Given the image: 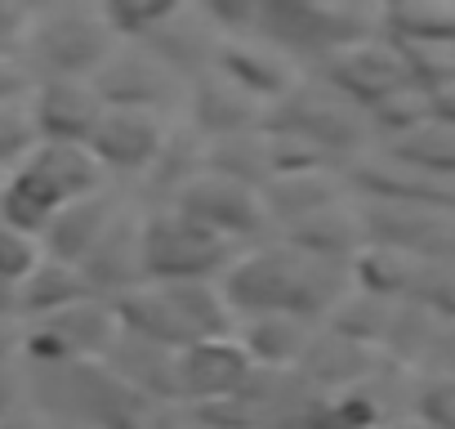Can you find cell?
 <instances>
[{
  "mask_svg": "<svg viewBox=\"0 0 455 429\" xmlns=\"http://www.w3.org/2000/svg\"><path fill=\"white\" fill-rule=\"evenodd\" d=\"M424 416L437 429H455V380H442L424 393Z\"/></svg>",
  "mask_w": 455,
  "mask_h": 429,
  "instance_id": "20",
  "label": "cell"
},
{
  "mask_svg": "<svg viewBox=\"0 0 455 429\" xmlns=\"http://www.w3.org/2000/svg\"><path fill=\"white\" fill-rule=\"evenodd\" d=\"M255 380H259V371L233 336L201 340V344L174 353V402L196 407V411L246 398Z\"/></svg>",
  "mask_w": 455,
  "mask_h": 429,
  "instance_id": "9",
  "label": "cell"
},
{
  "mask_svg": "<svg viewBox=\"0 0 455 429\" xmlns=\"http://www.w3.org/2000/svg\"><path fill=\"white\" fill-rule=\"evenodd\" d=\"M23 108L36 143H68V148H85L103 117V99L94 94L90 81H32Z\"/></svg>",
  "mask_w": 455,
  "mask_h": 429,
  "instance_id": "12",
  "label": "cell"
},
{
  "mask_svg": "<svg viewBox=\"0 0 455 429\" xmlns=\"http://www.w3.org/2000/svg\"><path fill=\"white\" fill-rule=\"evenodd\" d=\"M19 344H23V327L0 322V367H19Z\"/></svg>",
  "mask_w": 455,
  "mask_h": 429,
  "instance_id": "23",
  "label": "cell"
},
{
  "mask_svg": "<svg viewBox=\"0 0 455 429\" xmlns=\"http://www.w3.org/2000/svg\"><path fill=\"white\" fill-rule=\"evenodd\" d=\"M0 322H5V327H23V318H19V291L5 287V282H0Z\"/></svg>",
  "mask_w": 455,
  "mask_h": 429,
  "instance_id": "24",
  "label": "cell"
},
{
  "mask_svg": "<svg viewBox=\"0 0 455 429\" xmlns=\"http://www.w3.org/2000/svg\"><path fill=\"white\" fill-rule=\"evenodd\" d=\"M81 300H94L85 278L72 269V264H59L45 255V264L19 287V318L23 322H41V318H54Z\"/></svg>",
  "mask_w": 455,
  "mask_h": 429,
  "instance_id": "15",
  "label": "cell"
},
{
  "mask_svg": "<svg viewBox=\"0 0 455 429\" xmlns=\"http://www.w3.org/2000/svg\"><path fill=\"white\" fill-rule=\"evenodd\" d=\"M41 264H45L41 238H36V233H23V229H14V224L0 220V282L19 291Z\"/></svg>",
  "mask_w": 455,
  "mask_h": 429,
  "instance_id": "16",
  "label": "cell"
},
{
  "mask_svg": "<svg viewBox=\"0 0 455 429\" xmlns=\"http://www.w3.org/2000/svg\"><path fill=\"white\" fill-rule=\"evenodd\" d=\"M90 85L103 99V108L148 112V117H165V121H174V112L183 108V94H188V81L174 77L156 54H148L139 45H116Z\"/></svg>",
  "mask_w": 455,
  "mask_h": 429,
  "instance_id": "8",
  "label": "cell"
},
{
  "mask_svg": "<svg viewBox=\"0 0 455 429\" xmlns=\"http://www.w3.org/2000/svg\"><path fill=\"white\" fill-rule=\"evenodd\" d=\"M174 210H183L188 220H196L201 229H210L214 238H223L228 247L251 251L268 238L273 229V214H268V197L233 174H219V170H201L188 188H179L174 201H165Z\"/></svg>",
  "mask_w": 455,
  "mask_h": 429,
  "instance_id": "7",
  "label": "cell"
},
{
  "mask_svg": "<svg viewBox=\"0 0 455 429\" xmlns=\"http://www.w3.org/2000/svg\"><path fill=\"white\" fill-rule=\"evenodd\" d=\"M125 210H130V201H125L116 188H103V192H94V197L68 206L59 220L41 233V247H45L50 260L81 269V264L94 255V247L112 233V224L121 220Z\"/></svg>",
  "mask_w": 455,
  "mask_h": 429,
  "instance_id": "13",
  "label": "cell"
},
{
  "mask_svg": "<svg viewBox=\"0 0 455 429\" xmlns=\"http://www.w3.org/2000/svg\"><path fill=\"white\" fill-rule=\"evenodd\" d=\"M242 251L188 220L174 206L139 210V269L143 282H188V287H219Z\"/></svg>",
  "mask_w": 455,
  "mask_h": 429,
  "instance_id": "5",
  "label": "cell"
},
{
  "mask_svg": "<svg viewBox=\"0 0 455 429\" xmlns=\"http://www.w3.org/2000/svg\"><path fill=\"white\" fill-rule=\"evenodd\" d=\"M28 398V376L23 367H0V420H10L14 411H23Z\"/></svg>",
  "mask_w": 455,
  "mask_h": 429,
  "instance_id": "19",
  "label": "cell"
},
{
  "mask_svg": "<svg viewBox=\"0 0 455 429\" xmlns=\"http://www.w3.org/2000/svg\"><path fill=\"white\" fill-rule=\"evenodd\" d=\"M233 340L246 349V358L255 362V371L277 376V371L295 367L299 358H308L313 327L291 322V318H237L233 322Z\"/></svg>",
  "mask_w": 455,
  "mask_h": 429,
  "instance_id": "14",
  "label": "cell"
},
{
  "mask_svg": "<svg viewBox=\"0 0 455 429\" xmlns=\"http://www.w3.org/2000/svg\"><path fill=\"white\" fill-rule=\"evenodd\" d=\"M32 143H36V134H32L28 108H23V103L0 108V179H5V174L32 152Z\"/></svg>",
  "mask_w": 455,
  "mask_h": 429,
  "instance_id": "17",
  "label": "cell"
},
{
  "mask_svg": "<svg viewBox=\"0 0 455 429\" xmlns=\"http://www.w3.org/2000/svg\"><path fill=\"white\" fill-rule=\"evenodd\" d=\"M54 429H99V425H85V420H50Z\"/></svg>",
  "mask_w": 455,
  "mask_h": 429,
  "instance_id": "25",
  "label": "cell"
},
{
  "mask_svg": "<svg viewBox=\"0 0 455 429\" xmlns=\"http://www.w3.org/2000/svg\"><path fill=\"white\" fill-rule=\"evenodd\" d=\"M0 429H54V425H50V416H45V411H36V407L28 402V407H23V411H14L10 420H0Z\"/></svg>",
  "mask_w": 455,
  "mask_h": 429,
  "instance_id": "22",
  "label": "cell"
},
{
  "mask_svg": "<svg viewBox=\"0 0 455 429\" xmlns=\"http://www.w3.org/2000/svg\"><path fill=\"white\" fill-rule=\"evenodd\" d=\"M116 45L103 5H32L19 63L32 81H94Z\"/></svg>",
  "mask_w": 455,
  "mask_h": 429,
  "instance_id": "4",
  "label": "cell"
},
{
  "mask_svg": "<svg viewBox=\"0 0 455 429\" xmlns=\"http://www.w3.org/2000/svg\"><path fill=\"white\" fill-rule=\"evenodd\" d=\"M237 318H291L313 327L339 300V264L295 242H259L233 260L219 282Z\"/></svg>",
  "mask_w": 455,
  "mask_h": 429,
  "instance_id": "1",
  "label": "cell"
},
{
  "mask_svg": "<svg viewBox=\"0 0 455 429\" xmlns=\"http://www.w3.org/2000/svg\"><path fill=\"white\" fill-rule=\"evenodd\" d=\"M0 188H5V179H0Z\"/></svg>",
  "mask_w": 455,
  "mask_h": 429,
  "instance_id": "26",
  "label": "cell"
},
{
  "mask_svg": "<svg viewBox=\"0 0 455 429\" xmlns=\"http://www.w3.org/2000/svg\"><path fill=\"white\" fill-rule=\"evenodd\" d=\"M28 85H32V77L23 72L19 59H0V108L23 103L28 99Z\"/></svg>",
  "mask_w": 455,
  "mask_h": 429,
  "instance_id": "21",
  "label": "cell"
},
{
  "mask_svg": "<svg viewBox=\"0 0 455 429\" xmlns=\"http://www.w3.org/2000/svg\"><path fill=\"white\" fill-rule=\"evenodd\" d=\"M32 5H19V0H0V59H19V41L28 28Z\"/></svg>",
  "mask_w": 455,
  "mask_h": 429,
  "instance_id": "18",
  "label": "cell"
},
{
  "mask_svg": "<svg viewBox=\"0 0 455 429\" xmlns=\"http://www.w3.org/2000/svg\"><path fill=\"white\" fill-rule=\"evenodd\" d=\"M170 130H174V121H165V117L103 108L85 152L94 157V166L103 170L108 183H143L152 161L161 157Z\"/></svg>",
  "mask_w": 455,
  "mask_h": 429,
  "instance_id": "10",
  "label": "cell"
},
{
  "mask_svg": "<svg viewBox=\"0 0 455 429\" xmlns=\"http://www.w3.org/2000/svg\"><path fill=\"white\" fill-rule=\"evenodd\" d=\"M121 327L108 300H81L54 318L23 322V344H19V367L23 371H72V367H99Z\"/></svg>",
  "mask_w": 455,
  "mask_h": 429,
  "instance_id": "6",
  "label": "cell"
},
{
  "mask_svg": "<svg viewBox=\"0 0 455 429\" xmlns=\"http://www.w3.org/2000/svg\"><path fill=\"white\" fill-rule=\"evenodd\" d=\"M121 336L152 344L161 353H183L201 340L233 336V309L219 287L188 282H143L112 304Z\"/></svg>",
  "mask_w": 455,
  "mask_h": 429,
  "instance_id": "2",
  "label": "cell"
},
{
  "mask_svg": "<svg viewBox=\"0 0 455 429\" xmlns=\"http://www.w3.org/2000/svg\"><path fill=\"white\" fill-rule=\"evenodd\" d=\"M255 36L277 54H348L357 14L339 5H259Z\"/></svg>",
  "mask_w": 455,
  "mask_h": 429,
  "instance_id": "11",
  "label": "cell"
},
{
  "mask_svg": "<svg viewBox=\"0 0 455 429\" xmlns=\"http://www.w3.org/2000/svg\"><path fill=\"white\" fill-rule=\"evenodd\" d=\"M112 188L94 157L85 148L68 143H32V152L5 174L0 188V220L23 229V233H45L59 214L94 192Z\"/></svg>",
  "mask_w": 455,
  "mask_h": 429,
  "instance_id": "3",
  "label": "cell"
}]
</instances>
